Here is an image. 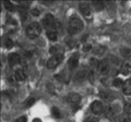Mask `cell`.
Instances as JSON below:
<instances>
[{
    "label": "cell",
    "instance_id": "17",
    "mask_svg": "<svg viewBox=\"0 0 131 122\" xmlns=\"http://www.w3.org/2000/svg\"><path fill=\"white\" fill-rule=\"evenodd\" d=\"M122 91H124V94L127 96L131 95V80H127L124 83V86H122Z\"/></svg>",
    "mask_w": 131,
    "mask_h": 122
},
{
    "label": "cell",
    "instance_id": "1",
    "mask_svg": "<svg viewBox=\"0 0 131 122\" xmlns=\"http://www.w3.org/2000/svg\"><path fill=\"white\" fill-rule=\"evenodd\" d=\"M82 28H83V22L81 21V19H79L77 15H72L70 20H69V26H68L69 34L75 35L82 31Z\"/></svg>",
    "mask_w": 131,
    "mask_h": 122
},
{
    "label": "cell",
    "instance_id": "18",
    "mask_svg": "<svg viewBox=\"0 0 131 122\" xmlns=\"http://www.w3.org/2000/svg\"><path fill=\"white\" fill-rule=\"evenodd\" d=\"M88 74H89V72L85 71V70H80V71H78L77 74H75V80H77V81H82L84 78H86Z\"/></svg>",
    "mask_w": 131,
    "mask_h": 122
},
{
    "label": "cell",
    "instance_id": "3",
    "mask_svg": "<svg viewBox=\"0 0 131 122\" xmlns=\"http://www.w3.org/2000/svg\"><path fill=\"white\" fill-rule=\"evenodd\" d=\"M62 59H63L62 54H60V55H52L50 58L47 60L46 66H47L48 69H55V68H57L60 64V62L62 61Z\"/></svg>",
    "mask_w": 131,
    "mask_h": 122
},
{
    "label": "cell",
    "instance_id": "36",
    "mask_svg": "<svg viewBox=\"0 0 131 122\" xmlns=\"http://www.w3.org/2000/svg\"><path fill=\"white\" fill-rule=\"evenodd\" d=\"M67 44L69 45V47L75 46V42H74V40H67Z\"/></svg>",
    "mask_w": 131,
    "mask_h": 122
},
{
    "label": "cell",
    "instance_id": "15",
    "mask_svg": "<svg viewBox=\"0 0 131 122\" xmlns=\"http://www.w3.org/2000/svg\"><path fill=\"white\" fill-rule=\"evenodd\" d=\"M46 36L49 40H51V42H56L57 39H58V33H57L56 28H52V30H48L47 33H46Z\"/></svg>",
    "mask_w": 131,
    "mask_h": 122
},
{
    "label": "cell",
    "instance_id": "16",
    "mask_svg": "<svg viewBox=\"0 0 131 122\" xmlns=\"http://www.w3.org/2000/svg\"><path fill=\"white\" fill-rule=\"evenodd\" d=\"M100 96L102 97V98H104L106 100H113L115 98V94L112 92H109V91H102L100 92Z\"/></svg>",
    "mask_w": 131,
    "mask_h": 122
},
{
    "label": "cell",
    "instance_id": "37",
    "mask_svg": "<svg viewBox=\"0 0 131 122\" xmlns=\"http://www.w3.org/2000/svg\"><path fill=\"white\" fill-rule=\"evenodd\" d=\"M32 122H42V120H40V119H39V118H35V119H34V120H33Z\"/></svg>",
    "mask_w": 131,
    "mask_h": 122
},
{
    "label": "cell",
    "instance_id": "9",
    "mask_svg": "<svg viewBox=\"0 0 131 122\" xmlns=\"http://www.w3.org/2000/svg\"><path fill=\"white\" fill-rule=\"evenodd\" d=\"M98 72L101 73V74H107L108 71H109V62H108V60H102L100 61V64H98Z\"/></svg>",
    "mask_w": 131,
    "mask_h": 122
},
{
    "label": "cell",
    "instance_id": "35",
    "mask_svg": "<svg viewBox=\"0 0 131 122\" xmlns=\"http://www.w3.org/2000/svg\"><path fill=\"white\" fill-rule=\"evenodd\" d=\"M14 122H27V118L26 117H20V118H18V119H16Z\"/></svg>",
    "mask_w": 131,
    "mask_h": 122
},
{
    "label": "cell",
    "instance_id": "32",
    "mask_svg": "<svg viewBox=\"0 0 131 122\" xmlns=\"http://www.w3.org/2000/svg\"><path fill=\"white\" fill-rule=\"evenodd\" d=\"M119 122H131V120H130V118H129L128 115H125L119 119Z\"/></svg>",
    "mask_w": 131,
    "mask_h": 122
},
{
    "label": "cell",
    "instance_id": "12",
    "mask_svg": "<svg viewBox=\"0 0 131 122\" xmlns=\"http://www.w3.org/2000/svg\"><path fill=\"white\" fill-rule=\"evenodd\" d=\"M78 64H79V55L78 54H74L72 55L70 58L68 60V67L70 70H74V69L78 67Z\"/></svg>",
    "mask_w": 131,
    "mask_h": 122
},
{
    "label": "cell",
    "instance_id": "4",
    "mask_svg": "<svg viewBox=\"0 0 131 122\" xmlns=\"http://www.w3.org/2000/svg\"><path fill=\"white\" fill-rule=\"evenodd\" d=\"M43 25L47 28V31L55 28L54 27L55 26V18H54V15L50 14V13L45 15L44 19H43Z\"/></svg>",
    "mask_w": 131,
    "mask_h": 122
},
{
    "label": "cell",
    "instance_id": "30",
    "mask_svg": "<svg viewBox=\"0 0 131 122\" xmlns=\"http://www.w3.org/2000/svg\"><path fill=\"white\" fill-rule=\"evenodd\" d=\"M84 122H100V120H98V118L94 117V116H91V117H88L86 119L84 120Z\"/></svg>",
    "mask_w": 131,
    "mask_h": 122
},
{
    "label": "cell",
    "instance_id": "23",
    "mask_svg": "<svg viewBox=\"0 0 131 122\" xmlns=\"http://www.w3.org/2000/svg\"><path fill=\"white\" fill-rule=\"evenodd\" d=\"M35 101H36V99L34 97H30V98H27L25 101H24V106H25L26 108H28V107H31V106L34 105Z\"/></svg>",
    "mask_w": 131,
    "mask_h": 122
},
{
    "label": "cell",
    "instance_id": "31",
    "mask_svg": "<svg viewBox=\"0 0 131 122\" xmlns=\"http://www.w3.org/2000/svg\"><path fill=\"white\" fill-rule=\"evenodd\" d=\"M124 110H125V112L127 113V115H129V113H131V103H127V104L125 105Z\"/></svg>",
    "mask_w": 131,
    "mask_h": 122
},
{
    "label": "cell",
    "instance_id": "29",
    "mask_svg": "<svg viewBox=\"0 0 131 122\" xmlns=\"http://www.w3.org/2000/svg\"><path fill=\"white\" fill-rule=\"evenodd\" d=\"M51 112H52V116H54L55 118H61V115H60L59 109H57L56 107H54V108L51 109Z\"/></svg>",
    "mask_w": 131,
    "mask_h": 122
},
{
    "label": "cell",
    "instance_id": "19",
    "mask_svg": "<svg viewBox=\"0 0 131 122\" xmlns=\"http://www.w3.org/2000/svg\"><path fill=\"white\" fill-rule=\"evenodd\" d=\"M2 43H3V46H5L6 48H11L12 46H13V40H12L9 36H6V37H3L2 39Z\"/></svg>",
    "mask_w": 131,
    "mask_h": 122
},
{
    "label": "cell",
    "instance_id": "25",
    "mask_svg": "<svg viewBox=\"0 0 131 122\" xmlns=\"http://www.w3.org/2000/svg\"><path fill=\"white\" fill-rule=\"evenodd\" d=\"M20 17H21V20L22 21H25L26 18H27V11L25 8H21L20 9Z\"/></svg>",
    "mask_w": 131,
    "mask_h": 122
},
{
    "label": "cell",
    "instance_id": "33",
    "mask_svg": "<svg viewBox=\"0 0 131 122\" xmlns=\"http://www.w3.org/2000/svg\"><path fill=\"white\" fill-rule=\"evenodd\" d=\"M82 50L83 51H90V50H92V45H83V48H82Z\"/></svg>",
    "mask_w": 131,
    "mask_h": 122
},
{
    "label": "cell",
    "instance_id": "13",
    "mask_svg": "<svg viewBox=\"0 0 131 122\" xmlns=\"http://www.w3.org/2000/svg\"><path fill=\"white\" fill-rule=\"evenodd\" d=\"M67 101L71 105H78L81 101V96L78 93H70L67 96Z\"/></svg>",
    "mask_w": 131,
    "mask_h": 122
},
{
    "label": "cell",
    "instance_id": "34",
    "mask_svg": "<svg viewBox=\"0 0 131 122\" xmlns=\"http://www.w3.org/2000/svg\"><path fill=\"white\" fill-rule=\"evenodd\" d=\"M31 12H32V14L34 15V17H37V15H39V13H40V11H39L38 9H36V8H34V9H32V10H31Z\"/></svg>",
    "mask_w": 131,
    "mask_h": 122
},
{
    "label": "cell",
    "instance_id": "11",
    "mask_svg": "<svg viewBox=\"0 0 131 122\" xmlns=\"http://www.w3.org/2000/svg\"><path fill=\"white\" fill-rule=\"evenodd\" d=\"M131 72V58L130 59H127L125 62H122L121 67H120V73L124 75L129 74Z\"/></svg>",
    "mask_w": 131,
    "mask_h": 122
},
{
    "label": "cell",
    "instance_id": "14",
    "mask_svg": "<svg viewBox=\"0 0 131 122\" xmlns=\"http://www.w3.org/2000/svg\"><path fill=\"white\" fill-rule=\"evenodd\" d=\"M14 79L18 81V82H23L26 79V74L22 69H16L14 71Z\"/></svg>",
    "mask_w": 131,
    "mask_h": 122
},
{
    "label": "cell",
    "instance_id": "6",
    "mask_svg": "<svg viewBox=\"0 0 131 122\" xmlns=\"http://www.w3.org/2000/svg\"><path fill=\"white\" fill-rule=\"evenodd\" d=\"M55 79H57L59 82H62V83L67 84V83H69V81H70L71 75H70V73H69L68 71L62 70V71H60L58 74L55 75Z\"/></svg>",
    "mask_w": 131,
    "mask_h": 122
},
{
    "label": "cell",
    "instance_id": "5",
    "mask_svg": "<svg viewBox=\"0 0 131 122\" xmlns=\"http://www.w3.org/2000/svg\"><path fill=\"white\" fill-rule=\"evenodd\" d=\"M91 110L94 115H100L104 111V105L100 100H94L91 104Z\"/></svg>",
    "mask_w": 131,
    "mask_h": 122
},
{
    "label": "cell",
    "instance_id": "24",
    "mask_svg": "<svg viewBox=\"0 0 131 122\" xmlns=\"http://www.w3.org/2000/svg\"><path fill=\"white\" fill-rule=\"evenodd\" d=\"M124 83L125 82H122V80L119 79V78H116L114 81H113V85L115 87H120V86H124Z\"/></svg>",
    "mask_w": 131,
    "mask_h": 122
},
{
    "label": "cell",
    "instance_id": "2",
    "mask_svg": "<svg viewBox=\"0 0 131 122\" xmlns=\"http://www.w3.org/2000/svg\"><path fill=\"white\" fill-rule=\"evenodd\" d=\"M40 32H42V27L37 22H33L31 24H28L26 27V35L28 38L34 39L36 37H38Z\"/></svg>",
    "mask_w": 131,
    "mask_h": 122
},
{
    "label": "cell",
    "instance_id": "10",
    "mask_svg": "<svg viewBox=\"0 0 131 122\" xmlns=\"http://www.w3.org/2000/svg\"><path fill=\"white\" fill-rule=\"evenodd\" d=\"M119 106H120L119 104H112L110 106H108L107 110H106V115H107V117H113L115 115H117L120 110Z\"/></svg>",
    "mask_w": 131,
    "mask_h": 122
},
{
    "label": "cell",
    "instance_id": "22",
    "mask_svg": "<svg viewBox=\"0 0 131 122\" xmlns=\"http://www.w3.org/2000/svg\"><path fill=\"white\" fill-rule=\"evenodd\" d=\"M120 52H121V55L124 56V57H126L127 59H130L131 58V49H129V48H126V47L121 48Z\"/></svg>",
    "mask_w": 131,
    "mask_h": 122
},
{
    "label": "cell",
    "instance_id": "26",
    "mask_svg": "<svg viewBox=\"0 0 131 122\" xmlns=\"http://www.w3.org/2000/svg\"><path fill=\"white\" fill-rule=\"evenodd\" d=\"M3 6H5L6 10H8V11H13L14 10L13 3H11L10 1H5V2H3Z\"/></svg>",
    "mask_w": 131,
    "mask_h": 122
},
{
    "label": "cell",
    "instance_id": "28",
    "mask_svg": "<svg viewBox=\"0 0 131 122\" xmlns=\"http://www.w3.org/2000/svg\"><path fill=\"white\" fill-rule=\"evenodd\" d=\"M104 51H105V47L98 46L97 48H95V49H94V54H95V55H103Z\"/></svg>",
    "mask_w": 131,
    "mask_h": 122
},
{
    "label": "cell",
    "instance_id": "38",
    "mask_svg": "<svg viewBox=\"0 0 131 122\" xmlns=\"http://www.w3.org/2000/svg\"><path fill=\"white\" fill-rule=\"evenodd\" d=\"M86 38H88V35H85V37H82V42H84Z\"/></svg>",
    "mask_w": 131,
    "mask_h": 122
},
{
    "label": "cell",
    "instance_id": "7",
    "mask_svg": "<svg viewBox=\"0 0 131 122\" xmlns=\"http://www.w3.org/2000/svg\"><path fill=\"white\" fill-rule=\"evenodd\" d=\"M79 9H80V12L82 13L83 17H91L92 14V9H91V6L89 5L88 2H81L79 5Z\"/></svg>",
    "mask_w": 131,
    "mask_h": 122
},
{
    "label": "cell",
    "instance_id": "20",
    "mask_svg": "<svg viewBox=\"0 0 131 122\" xmlns=\"http://www.w3.org/2000/svg\"><path fill=\"white\" fill-rule=\"evenodd\" d=\"M92 6L95 10L97 11H101L104 9V3L102 1H98V0H94V1H92Z\"/></svg>",
    "mask_w": 131,
    "mask_h": 122
},
{
    "label": "cell",
    "instance_id": "27",
    "mask_svg": "<svg viewBox=\"0 0 131 122\" xmlns=\"http://www.w3.org/2000/svg\"><path fill=\"white\" fill-rule=\"evenodd\" d=\"M90 64H91V67H92V70H94V69H98V64H100V61H97L96 59L92 58L91 60H90Z\"/></svg>",
    "mask_w": 131,
    "mask_h": 122
},
{
    "label": "cell",
    "instance_id": "8",
    "mask_svg": "<svg viewBox=\"0 0 131 122\" xmlns=\"http://www.w3.org/2000/svg\"><path fill=\"white\" fill-rule=\"evenodd\" d=\"M8 61H9L11 67H15L21 62V56L19 54H16V52H12V54H10L9 57H8Z\"/></svg>",
    "mask_w": 131,
    "mask_h": 122
},
{
    "label": "cell",
    "instance_id": "21",
    "mask_svg": "<svg viewBox=\"0 0 131 122\" xmlns=\"http://www.w3.org/2000/svg\"><path fill=\"white\" fill-rule=\"evenodd\" d=\"M7 26L8 28L11 31V32H14L15 31V27H16V22L14 21L13 19H9L7 22Z\"/></svg>",
    "mask_w": 131,
    "mask_h": 122
}]
</instances>
